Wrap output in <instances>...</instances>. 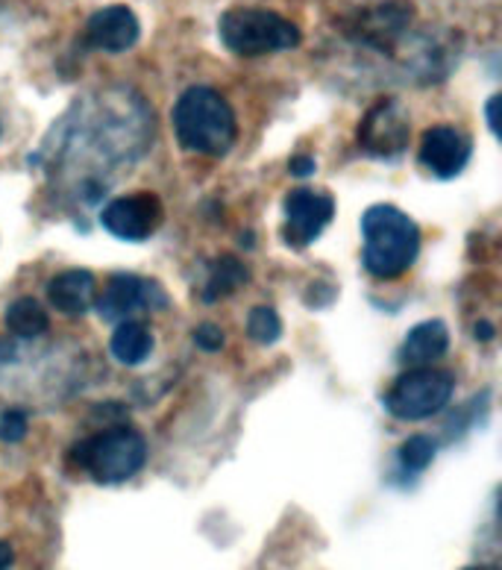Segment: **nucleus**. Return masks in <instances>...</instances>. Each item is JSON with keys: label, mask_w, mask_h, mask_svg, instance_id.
Listing matches in <instances>:
<instances>
[{"label": "nucleus", "mask_w": 502, "mask_h": 570, "mask_svg": "<svg viewBox=\"0 0 502 570\" xmlns=\"http://www.w3.org/2000/svg\"><path fill=\"white\" fill-rule=\"evenodd\" d=\"M163 200L154 191L115 197L112 204L104 206V213H100V224H104L106 233L121 238V242H145L163 227Z\"/></svg>", "instance_id": "0eeeda50"}, {"label": "nucleus", "mask_w": 502, "mask_h": 570, "mask_svg": "<svg viewBox=\"0 0 502 570\" xmlns=\"http://www.w3.org/2000/svg\"><path fill=\"white\" fill-rule=\"evenodd\" d=\"M109 351H112V356L121 365H141L150 356V351H154V333H150V326L145 321L127 318L115 330Z\"/></svg>", "instance_id": "2eb2a0df"}, {"label": "nucleus", "mask_w": 502, "mask_h": 570, "mask_svg": "<svg viewBox=\"0 0 502 570\" xmlns=\"http://www.w3.org/2000/svg\"><path fill=\"white\" fill-rule=\"evenodd\" d=\"M412 124L409 112L394 98L376 100L358 124V150H365L373 159H397L409 147Z\"/></svg>", "instance_id": "423d86ee"}, {"label": "nucleus", "mask_w": 502, "mask_h": 570, "mask_svg": "<svg viewBox=\"0 0 502 570\" xmlns=\"http://www.w3.org/2000/svg\"><path fill=\"white\" fill-rule=\"evenodd\" d=\"M414 7L412 0H385V3H373L362 9L350 21L347 33L356 41L376 48L382 53H391L403 41L405 30L412 27Z\"/></svg>", "instance_id": "6e6552de"}, {"label": "nucleus", "mask_w": 502, "mask_h": 570, "mask_svg": "<svg viewBox=\"0 0 502 570\" xmlns=\"http://www.w3.org/2000/svg\"><path fill=\"white\" fill-rule=\"evenodd\" d=\"M494 324H488V321H479L476 324V338H482V342H491L494 338Z\"/></svg>", "instance_id": "393cba45"}, {"label": "nucleus", "mask_w": 502, "mask_h": 570, "mask_svg": "<svg viewBox=\"0 0 502 570\" xmlns=\"http://www.w3.org/2000/svg\"><path fill=\"white\" fill-rule=\"evenodd\" d=\"M165 306H168V294L163 292V285L136 274H112L98 297V315L109 324L127 321L136 309H165Z\"/></svg>", "instance_id": "9d476101"}, {"label": "nucleus", "mask_w": 502, "mask_h": 570, "mask_svg": "<svg viewBox=\"0 0 502 570\" xmlns=\"http://www.w3.org/2000/svg\"><path fill=\"white\" fill-rule=\"evenodd\" d=\"M27 430H30V417H27L24 409H9V412H3V417H0V441H7V444L24 441Z\"/></svg>", "instance_id": "aec40b11"}, {"label": "nucleus", "mask_w": 502, "mask_h": 570, "mask_svg": "<svg viewBox=\"0 0 502 570\" xmlns=\"http://www.w3.org/2000/svg\"><path fill=\"white\" fill-rule=\"evenodd\" d=\"M432 459H435V441L430 435H412L400 448V462L405 471H423V468H430Z\"/></svg>", "instance_id": "6ab92c4d"}, {"label": "nucleus", "mask_w": 502, "mask_h": 570, "mask_svg": "<svg viewBox=\"0 0 502 570\" xmlns=\"http://www.w3.org/2000/svg\"><path fill=\"white\" fill-rule=\"evenodd\" d=\"M450 351V330L444 321H423V324L412 326L403 338L400 347V362L405 367H423L432 365L435 358H441Z\"/></svg>", "instance_id": "4468645a"}, {"label": "nucleus", "mask_w": 502, "mask_h": 570, "mask_svg": "<svg viewBox=\"0 0 502 570\" xmlns=\"http://www.w3.org/2000/svg\"><path fill=\"white\" fill-rule=\"evenodd\" d=\"M365 271L376 279H397L421 253V227L391 204H376L362 215Z\"/></svg>", "instance_id": "f03ea898"}, {"label": "nucleus", "mask_w": 502, "mask_h": 570, "mask_svg": "<svg viewBox=\"0 0 502 570\" xmlns=\"http://www.w3.org/2000/svg\"><path fill=\"white\" fill-rule=\"evenodd\" d=\"M288 171H292L294 177H312V174L317 171L315 156H308V154L292 156V163H288Z\"/></svg>", "instance_id": "4be33fe9"}, {"label": "nucleus", "mask_w": 502, "mask_h": 570, "mask_svg": "<svg viewBox=\"0 0 502 570\" xmlns=\"http://www.w3.org/2000/svg\"><path fill=\"white\" fill-rule=\"evenodd\" d=\"M417 159L435 177L453 179L470 163V139L462 130L450 127V124H437V127H430V130L423 132Z\"/></svg>", "instance_id": "9b49d317"}, {"label": "nucleus", "mask_w": 502, "mask_h": 570, "mask_svg": "<svg viewBox=\"0 0 502 570\" xmlns=\"http://www.w3.org/2000/svg\"><path fill=\"white\" fill-rule=\"evenodd\" d=\"M95 294H98V279L91 271L73 268L62 271L48 283V301L50 306L68 318L86 315L95 306Z\"/></svg>", "instance_id": "ddd939ff"}, {"label": "nucleus", "mask_w": 502, "mask_h": 570, "mask_svg": "<svg viewBox=\"0 0 502 570\" xmlns=\"http://www.w3.org/2000/svg\"><path fill=\"white\" fill-rule=\"evenodd\" d=\"M218 36L235 57H268L297 48L303 39L297 24L288 18L256 7L227 9L218 21Z\"/></svg>", "instance_id": "7ed1b4c3"}, {"label": "nucleus", "mask_w": 502, "mask_h": 570, "mask_svg": "<svg viewBox=\"0 0 502 570\" xmlns=\"http://www.w3.org/2000/svg\"><path fill=\"white\" fill-rule=\"evenodd\" d=\"M247 268L235 256H220L209 265V277L203 285V301L218 303L220 297H229L233 292H238L244 283H247Z\"/></svg>", "instance_id": "dca6fc26"}, {"label": "nucleus", "mask_w": 502, "mask_h": 570, "mask_svg": "<svg viewBox=\"0 0 502 570\" xmlns=\"http://www.w3.org/2000/svg\"><path fill=\"white\" fill-rule=\"evenodd\" d=\"M247 335L256 344H276L283 335V321L270 306H256L247 318Z\"/></svg>", "instance_id": "a211bd4d"}, {"label": "nucleus", "mask_w": 502, "mask_h": 570, "mask_svg": "<svg viewBox=\"0 0 502 570\" xmlns=\"http://www.w3.org/2000/svg\"><path fill=\"white\" fill-rule=\"evenodd\" d=\"M453 392L455 380L450 371L432 365L409 367L385 394V409L397 421H426V417L444 412L446 403L453 400Z\"/></svg>", "instance_id": "39448f33"}, {"label": "nucleus", "mask_w": 502, "mask_h": 570, "mask_svg": "<svg viewBox=\"0 0 502 570\" xmlns=\"http://www.w3.org/2000/svg\"><path fill=\"white\" fill-rule=\"evenodd\" d=\"M285 224L283 238L288 247H308L315 242L335 215V200L329 191H315V188H294L285 197Z\"/></svg>", "instance_id": "1a4fd4ad"}, {"label": "nucleus", "mask_w": 502, "mask_h": 570, "mask_svg": "<svg viewBox=\"0 0 502 570\" xmlns=\"http://www.w3.org/2000/svg\"><path fill=\"white\" fill-rule=\"evenodd\" d=\"M224 330H220L218 324H200L195 330V344L200 347V351L206 353H218L220 347H224Z\"/></svg>", "instance_id": "412c9836"}, {"label": "nucleus", "mask_w": 502, "mask_h": 570, "mask_svg": "<svg viewBox=\"0 0 502 570\" xmlns=\"http://www.w3.org/2000/svg\"><path fill=\"white\" fill-rule=\"evenodd\" d=\"M12 562H16V553H12V547H9L7 541H0V570H7Z\"/></svg>", "instance_id": "b1692460"}, {"label": "nucleus", "mask_w": 502, "mask_h": 570, "mask_svg": "<svg viewBox=\"0 0 502 570\" xmlns=\"http://www.w3.org/2000/svg\"><path fill=\"white\" fill-rule=\"evenodd\" d=\"M138 36H141V24H138L136 12L130 7H121V3L98 9L86 24V45L95 50H104V53L130 50Z\"/></svg>", "instance_id": "f8f14e48"}, {"label": "nucleus", "mask_w": 502, "mask_h": 570, "mask_svg": "<svg viewBox=\"0 0 502 570\" xmlns=\"http://www.w3.org/2000/svg\"><path fill=\"white\" fill-rule=\"evenodd\" d=\"M170 124L183 150L197 156H227L238 139V121L229 100L209 86H191L179 95Z\"/></svg>", "instance_id": "f257e3e1"}, {"label": "nucleus", "mask_w": 502, "mask_h": 570, "mask_svg": "<svg viewBox=\"0 0 502 570\" xmlns=\"http://www.w3.org/2000/svg\"><path fill=\"white\" fill-rule=\"evenodd\" d=\"M7 330L18 338H39L50 330L48 312L33 297H18L16 303H9Z\"/></svg>", "instance_id": "f3484780"}, {"label": "nucleus", "mask_w": 502, "mask_h": 570, "mask_svg": "<svg viewBox=\"0 0 502 570\" xmlns=\"http://www.w3.org/2000/svg\"><path fill=\"white\" fill-rule=\"evenodd\" d=\"M71 459L82 471L91 473V480L115 485V482H127L145 468L147 441L130 426H112L82 439L71 450Z\"/></svg>", "instance_id": "20e7f679"}, {"label": "nucleus", "mask_w": 502, "mask_h": 570, "mask_svg": "<svg viewBox=\"0 0 502 570\" xmlns=\"http://www.w3.org/2000/svg\"><path fill=\"white\" fill-rule=\"evenodd\" d=\"M464 570H482V568H464Z\"/></svg>", "instance_id": "a878e982"}, {"label": "nucleus", "mask_w": 502, "mask_h": 570, "mask_svg": "<svg viewBox=\"0 0 502 570\" xmlns=\"http://www.w3.org/2000/svg\"><path fill=\"white\" fill-rule=\"evenodd\" d=\"M496 109H500V95H494V98L488 100V127L494 132H500V115H496Z\"/></svg>", "instance_id": "5701e85b"}]
</instances>
